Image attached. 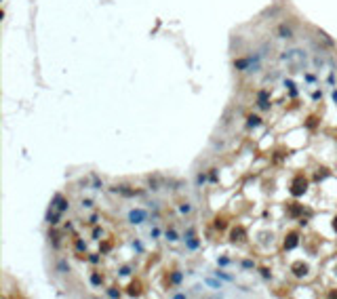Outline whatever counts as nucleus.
I'll return each mask as SVG.
<instances>
[{"label": "nucleus", "instance_id": "1", "mask_svg": "<svg viewBox=\"0 0 337 299\" xmlns=\"http://www.w3.org/2000/svg\"><path fill=\"white\" fill-rule=\"evenodd\" d=\"M282 61H284L286 65H291L293 70H299V67L305 65V51H301V49L284 51V53H282Z\"/></svg>", "mask_w": 337, "mask_h": 299}, {"label": "nucleus", "instance_id": "2", "mask_svg": "<svg viewBox=\"0 0 337 299\" xmlns=\"http://www.w3.org/2000/svg\"><path fill=\"white\" fill-rule=\"evenodd\" d=\"M143 219H146V213H143V211H131L129 213V221L131 223H141Z\"/></svg>", "mask_w": 337, "mask_h": 299}, {"label": "nucleus", "instance_id": "3", "mask_svg": "<svg viewBox=\"0 0 337 299\" xmlns=\"http://www.w3.org/2000/svg\"><path fill=\"white\" fill-rule=\"evenodd\" d=\"M278 34H280V38H291V36H293L291 28H286V26H280V28H278Z\"/></svg>", "mask_w": 337, "mask_h": 299}, {"label": "nucleus", "instance_id": "4", "mask_svg": "<svg viewBox=\"0 0 337 299\" xmlns=\"http://www.w3.org/2000/svg\"><path fill=\"white\" fill-rule=\"evenodd\" d=\"M190 211H192V206H190L188 202H183V204H181V213H190Z\"/></svg>", "mask_w": 337, "mask_h": 299}, {"label": "nucleus", "instance_id": "5", "mask_svg": "<svg viewBox=\"0 0 337 299\" xmlns=\"http://www.w3.org/2000/svg\"><path fill=\"white\" fill-rule=\"evenodd\" d=\"M333 99H335V101H337V91H333Z\"/></svg>", "mask_w": 337, "mask_h": 299}]
</instances>
